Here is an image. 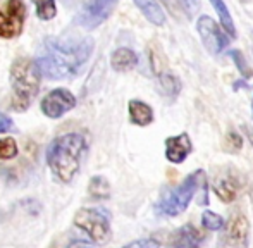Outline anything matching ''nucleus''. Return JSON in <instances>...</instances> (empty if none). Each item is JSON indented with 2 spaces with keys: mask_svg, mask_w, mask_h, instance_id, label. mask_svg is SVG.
I'll list each match as a JSON object with an SVG mask.
<instances>
[{
  "mask_svg": "<svg viewBox=\"0 0 253 248\" xmlns=\"http://www.w3.org/2000/svg\"><path fill=\"white\" fill-rule=\"evenodd\" d=\"M19 152L17 143L14 138H0V159L2 161H10Z\"/></svg>",
  "mask_w": 253,
  "mask_h": 248,
  "instance_id": "5701e85b",
  "label": "nucleus"
},
{
  "mask_svg": "<svg viewBox=\"0 0 253 248\" xmlns=\"http://www.w3.org/2000/svg\"><path fill=\"white\" fill-rule=\"evenodd\" d=\"M245 131H247V136H248V140H250V143L253 145V129H250V127H245Z\"/></svg>",
  "mask_w": 253,
  "mask_h": 248,
  "instance_id": "c85d7f7f",
  "label": "nucleus"
},
{
  "mask_svg": "<svg viewBox=\"0 0 253 248\" xmlns=\"http://www.w3.org/2000/svg\"><path fill=\"white\" fill-rule=\"evenodd\" d=\"M66 248H93V245H91V243H86V242H73Z\"/></svg>",
  "mask_w": 253,
  "mask_h": 248,
  "instance_id": "cd10ccee",
  "label": "nucleus"
},
{
  "mask_svg": "<svg viewBox=\"0 0 253 248\" xmlns=\"http://www.w3.org/2000/svg\"><path fill=\"white\" fill-rule=\"evenodd\" d=\"M252 41H253V33H252Z\"/></svg>",
  "mask_w": 253,
  "mask_h": 248,
  "instance_id": "c756f323",
  "label": "nucleus"
},
{
  "mask_svg": "<svg viewBox=\"0 0 253 248\" xmlns=\"http://www.w3.org/2000/svg\"><path fill=\"white\" fill-rule=\"evenodd\" d=\"M121 248H160V242H157L155 238H141L134 240V242L127 243V245Z\"/></svg>",
  "mask_w": 253,
  "mask_h": 248,
  "instance_id": "b1692460",
  "label": "nucleus"
},
{
  "mask_svg": "<svg viewBox=\"0 0 253 248\" xmlns=\"http://www.w3.org/2000/svg\"><path fill=\"white\" fill-rule=\"evenodd\" d=\"M88 193L95 200H107L110 198V185L103 176H93L88 183Z\"/></svg>",
  "mask_w": 253,
  "mask_h": 248,
  "instance_id": "6ab92c4d",
  "label": "nucleus"
},
{
  "mask_svg": "<svg viewBox=\"0 0 253 248\" xmlns=\"http://www.w3.org/2000/svg\"><path fill=\"white\" fill-rule=\"evenodd\" d=\"M252 105H253V104H252Z\"/></svg>",
  "mask_w": 253,
  "mask_h": 248,
  "instance_id": "7c9ffc66",
  "label": "nucleus"
},
{
  "mask_svg": "<svg viewBox=\"0 0 253 248\" xmlns=\"http://www.w3.org/2000/svg\"><path fill=\"white\" fill-rule=\"evenodd\" d=\"M140 59H138L136 52H133L131 48L121 47L117 50L112 52L110 55V66H112L114 71H129L134 69L138 66Z\"/></svg>",
  "mask_w": 253,
  "mask_h": 248,
  "instance_id": "dca6fc26",
  "label": "nucleus"
},
{
  "mask_svg": "<svg viewBox=\"0 0 253 248\" xmlns=\"http://www.w3.org/2000/svg\"><path fill=\"white\" fill-rule=\"evenodd\" d=\"M117 3L119 0H88L78 14L76 23L84 30H95L112 16Z\"/></svg>",
  "mask_w": 253,
  "mask_h": 248,
  "instance_id": "1a4fd4ad",
  "label": "nucleus"
},
{
  "mask_svg": "<svg viewBox=\"0 0 253 248\" xmlns=\"http://www.w3.org/2000/svg\"><path fill=\"white\" fill-rule=\"evenodd\" d=\"M181 5H183L184 12H186L188 16L193 17L195 12L198 10V7H200V2H198V0H181Z\"/></svg>",
  "mask_w": 253,
  "mask_h": 248,
  "instance_id": "a878e982",
  "label": "nucleus"
},
{
  "mask_svg": "<svg viewBox=\"0 0 253 248\" xmlns=\"http://www.w3.org/2000/svg\"><path fill=\"white\" fill-rule=\"evenodd\" d=\"M202 224L209 231H220L224 228V224H226V221H224L222 215L215 214L212 210H205L202 214Z\"/></svg>",
  "mask_w": 253,
  "mask_h": 248,
  "instance_id": "412c9836",
  "label": "nucleus"
},
{
  "mask_svg": "<svg viewBox=\"0 0 253 248\" xmlns=\"http://www.w3.org/2000/svg\"><path fill=\"white\" fill-rule=\"evenodd\" d=\"M88 152L86 138L80 133H66L53 138L47 148V164L59 183H71L80 172Z\"/></svg>",
  "mask_w": 253,
  "mask_h": 248,
  "instance_id": "f03ea898",
  "label": "nucleus"
},
{
  "mask_svg": "<svg viewBox=\"0 0 253 248\" xmlns=\"http://www.w3.org/2000/svg\"><path fill=\"white\" fill-rule=\"evenodd\" d=\"M74 226L88 238L93 245H105L110 242L112 228H110V212L102 207H84L74 214Z\"/></svg>",
  "mask_w": 253,
  "mask_h": 248,
  "instance_id": "39448f33",
  "label": "nucleus"
},
{
  "mask_svg": "<svg viewBox=\"0 0 253 248\" xmlns=\"http://www.w3.org/2000/svg\"><path fill=\"white\" fill-rule=\"evenodd\" d=\"M74 107H76V97L66 88H55V90L48 91L40 102L42 112L50 119L62 118Z\"/></svg>",
  "mask_w": 253,
  "mask_h": 248,
  "instance_id": "9b49d317",
  "label": "nucleus"
},
{
  "mask_svg": "<svg viewBox=\"0 0 253 248\" xmlns=\"http://www.w3.org/2000/svg\"><path fill=\"white\" fill-rule=\"evenodd\" d=\"M26 21V5L23 0H9L5 10L0 9V38H16Z\"/></svg>",
  "mask_w": 253,
  "mask_h": 248,
  "instance_id": "9d476101",
  "label": "nucleus"
},
{
  "mask_svg": "<svg viewBox=\"0 0 253 248\" xmlns=\"http://www.w3.org/2000/svg\"><path fill=\"white\" fill-rule=\"evenodd\" d=\"M227 57L231 59L234 64H236V67L240 69V73H241V76L245 78V80H248V78H252V69H250V66H248V61L245 59V55L241 54L240 50H229L227 52Z\"/></svg>",
  "mask_w": 253,
  "mask_h": 248,
  "instance_id": "4be33fe9",
  "label": "nucleus"
},
{
  "mask_svg": "<svg viewBox=\"0 0 253 248\" xmlns=\"http://www.w3.org/2000/svg\"><path fill=\"white\" fill-rule=\"evenodd\" d=\"M241 145H243V141H241V136L238 133H229L226 138V148L229 152H236L241 148Z\"/></svg>",
  "mask_w": 253,
  "mask_h": 248,
  "instance_id": "393cba45",
  "label": "nucleus"
},
{
  "mask_svg": "<svg viewBox=\"0 0 253 248\" xmlns=\"http://www.w3.org/2000/svg\"><path fill=\"white\" fill-rule=\"evenodd\" d=\"M209 2L212 3L213 9H215L217 16H219V23H220V26L224 28V31H226L231 38H236L238 37L236 26H234V21H233V17H231V12L226 3H224V0H209Z\"/></svg>",
  "mask_w": 253,
  "mask_h": 248,
  "instance_id": "a211bd4d",
  "label": "nucleus"
},
{
  "mask_svg": "<svg viewBox=\"0 0 253 248\" xmlns=\"http://www.w3.org/2000/svg\"><path fill=\"white\" fill-rule=\"evenodd\" d=\"M220 245L226 248H248L250 243V222L241 210H233L220 229Z\"/></svg>",
  "mask_w": 253,
  "mask_h": 248,
  "instance_id": "423d86ee",
  "label": "nucleus"
},
{
  "mask_svg": "<svg viewBox=\"0 0 253 248\" xmlns=\"http://www.w3.org/2000/svg\"><path fill=\"white\" fill-rule=\"evenodd\" d=\"M12 127H14L12 119H10L9 116L3 114V112L0 111V133H7V131H10Z\"/></svg>",
  "mask_w": 253,
  "mask_h": 248,
  "instance_id": "bb28decb",
  "label": "nucleus"
},
{
  "mask_svg": "<svg viewBox=\"0 0 253 248\" xmlns=\"http://www.w3.org/2000/svg\"><path fill=\"white\" fill-rule=\"evenodd\" d=\"M93 48L91 38H47L42 54L35 61L42 76L48 80H69L80 74Z\"/></svg>",
  "mask_w": 253,
  "mask_h": 248,
  "instance_id": "f257e3e1",
  "label": "nucleus"
},
{
  "mask_svg": "<svg viewBox=\"0 0 253 248\" xmlns=\"http://www.w3.org/2000/svg\"><path fill=\"white\" fill-rule=\"evenodd\" d=\"M197 31L200 35L205 48L212 55H219L229 45L231 37L224 31L220 24H217L210 16H200L197 21Z\"/></svg>",
  "mask_w": 253,
  "mask_h": 248,
  "instance_id": "6e6552de",
  "label": "nucleus"
},
{
  "mask_svg": "<svg viewBox=\"0 0 253 248\" xmlns=\"http://www.w3.org/2000/svg\"><path fill=\"white\" fill-rule=\"evenodd\" d=\"M10 84H12L14 98L10 109L16 112H24L30 109L33 100L40 91L42 71L37 61L28 57H19L10 66Z\"/></svg>",
  "mask_w": 253,
  "mask_h": 248,
  "instance_id": "7ed1b4c3",
  "label": "nucleus"
},
{
  "mask_svg": "<svg viewBox=\"0 0 253 248\" xmlns=\"http://www.w3.org/2000/svg\"><path fill=\"white\" fill-rule=\"evenodd\" d=\"M134 3H136V7L141 10V14H143L152 24H155V26H164V23H166V12H164L159 0H134Z\"/></svg>",
  "mask_w": 253,
  "mask_h": 248,
  "instance_id": "f3484780",
  "label": "nucleus"
},
{
  "mask_svg": "<svg viewBox=\"0 0 253 248\" xmlns=\"http://www.w3.org/2000/svg\"><path fill=\"white\" fill-rule=\"evenodd\" d=\"M127 114H129L131 124H134V126H148L155 119L153 109L147 102L138 100V98L129 100V104H127Z\"/></svg>",
  "mask_w": 253,
  "mask_h": 248,
  "instance_id": "4468645a",
  "label": "nucleus"
},
{
  "mask_svg": "<svg viewBox=\"0 0 253 248\" xmlns=\"http://www.w3.org/2000/svg\"><path fill=\"white\" fill-rule=\"evenodd\" d=\"M191 150H193V143L188 133L169 136L166 140V159L172 164H183L191 154Z\"/></svg>",
  "mask_w": 253,
  "mask_h": 248,
  "instance_id": "f8f14e48",
  "label": "nucleus"
},
{
  "mask_svg": "<svg viewBox=\"0 0 253 248\" xmlns=\"http://www.w3.org/2000/svg\"><path fill=\"white\" fill-rule=\"evenodd\" d=\"M37 9V16L42 21H50L57 16V3L55 0H31Z\"/></svg>",
  "mask_w": 253,
  "mask_h": 248,
  "instance_id": "aec40b11",
  "label": "nucleus"
},
{
  "mask_svg": "<svg viewBox=\"0 0 253 248\" xmlns=\"http://www.w3.org/2000/svg\"><path fill=\"white\" fill-rule=\"evenodd\" d=\"M203 178H205V172L198 169V171L188 174L177 186L160 195L159 202L155 204V214L160 217H176V215L183 214L190 202L193 200L195 193H198Z\"/></svg>",
  "mask_w": 253,
  "mask_h": 248,
  "instance_id": "20e7f679",
  "label": "nucleus"
},
{
  "mask_svg": "<svg viewBox=\"0 0 253 248\" xmlns=\"http://www.w3.org/2000/svg\"><path fill=\"white\" fill-rule=\"evenodd\" d=\"M203 235L195 226L186 224L167 236V248H200Z\"/></svg>",
  "mask_w": 253,
  "mask_h": 248,
  "instance_id": "ddd939ff",
  "label": "nucleus"
},
{
  "mask_svg": "<svg viewBox=\"0 0 253 248\" xmlns=\"http://www.w3.org/2000/svg\"><path fill=\"white\" fill-rule=\"evenodd\" d=\"M181 84L179 78L174 76V74H169V73H160L157 74V90L159 93L162 95L166 100H176L181 93Z\"/></svg>",
  "mask_w": 253,
  "mask_h": 248,
  "instance_id": "2eb2a0df",
  "label": "nucleus"
},
{
  "mask_svg": "<svg viewBox=\"0 0 253 248\" xmlns=\"http://www.w3.org/2000/svg\"><path fill=\"white\" fill-rule=\"evenodd\" d=\"M210 183H212V190L219 197V200L231 204L240 195L241 186H243V178H241L240 171H236L234 167L222 165V167L213 171Z\"/></svg>",
  "mask_w": 253,
  "mask_h": 248,
  "instance_id": "0eeeda50",
  "label": "nucleus"
}]
</instances>
